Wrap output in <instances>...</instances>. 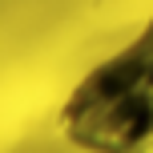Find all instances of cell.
Listing matches in <instances>:
<instances>
[{
	"instance_id": "6da1fadb",
	"label": "cell",
	"mask_w": 153,
	"mask_h": 153,
	"mask_svg": "<svg viewBox=\"0 0 153 153\" xmlns=\"http://www.w3.org/2000/svg\"><path fill=\"white\" fill-rule=\"evenodd\" d=\"M56 129L81 153H153V12L125 48L73 85Z\"/></svg>"
}]
</instances>
